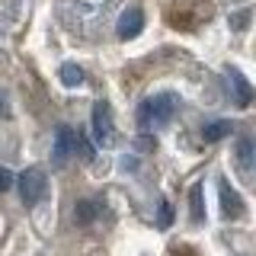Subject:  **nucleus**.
Instances as JSON below:
<instances>
[{"instance_id":"f257e3e1","label":"nucleus","mask_w":256,"mask_h":256,"mask_svg":"<svg viewBox=\"0 0 256 256\" xmlns=\"http://www.w3.org/2000/svg\"><path fill=\"white\" fill-rule=\"evenodd\" d=\"M176 96L173 93H154V96H148V100L138 106V125L141 128H154V125H166L173 118V112H176Z\"/></svg>"},{"instance_id":"f03ea898","label":"nucleus","mask_w":256,"mask_h":256,"mask_svg":"<svg viewBox=\"0 0 256 256\" xmlns=\"http://www.w3.org/2000/svg\"><path fill=\"white\" fill-rule=\"evenodd\" d=\"M16 182H20V198H22V205H26V208L38 205L45 198V192H48V176H45V170H38V166L22 170V176Z\"/></svg>"},{"instance_id":"7ed1b4c3","label":"nucleus","mask_w":256,"mask_h":256,"mask_svg":"<svg viewBox=\"0 0 256 256\" xmlns=\"http://www.w3.org/2000/svg\"><path fill=\"white\" fill-rule=\"evenodd\" d=\"M93 138L96 144H102V148H109L112 138H116V122H112V106L106 100H100L93 106Z\"/></svg>"},{"instance_id":"20e7f679","label":"nucleus","mask_w":256,"mask_h":256,"mask_svg":"<svg viewBox=\"0 0 256 256\" xmlns=\"http://www.w3.org/2000/svg\"><path fill=\"white\" fill-rule=\"evenodd\" d=\"M218 196H221V214L228 221H237L244 214V198L237 196V189L228 180H218Z\"/></svg>"},{"instance_id":"39448f33","label":"nucleus","mask_w":256,"mask_h":256,"mask_svg":"<svg viewBox=\"0 0 256 256\" xmlns=\"http://www.w3.org/2000/svg\"><path fill=\"white\" fill-rule=\"evenodd\" d=\"M228 80H230V90H234V102H237V106L240 109L253 106V102H256V90H253L250 80L240 74L237 68H228Z\"/></svg>"},{"instance_id":"423d86ee","label":"nucleus","mask_w":256,"mask_h":256,"mask_svg":"<svg viewBox=\"0 0 256 256\" xmlns=\"http://www.w3.org/2000/svg\"><path fill=\"white\" fill-rule=\"evenodd\" d=\"M77 134L80 132H74V128L58 125V132H54V150H52L54 164H64L70 154H77Z\"/></svg>"},{"instance_id":"0eeeda50","label":"nucleus","mask_w":256,"mask_h":256,"mask_svg":"<svg viewBox=\"0 0 256 256\" xmlns=\"http://www.w3.org/2000/svg\"><path fill=\"white\" fill-rule=\"evenodd\" d=\"M141 29H144V13L138 10V6H132V10H125L122 16H118L116 32H118V38H122V42H128V38H138Z\"/></svg>"},{"instance_id":"6e6552de","label":"nucleus","mask_w":256,"mask_h":256,"mask_svg":"<svg viewBox=\"0 0 256 256\" xmlns=\"http://www.w3.org/2000/svg\"><path fill=\"white\" fill-rule=\"evenodd\" d=\"M100 212H102L100 202L84 198V202H77V208H74V221H77V224H93L96 218H100Z\"/></svg>"},{"instance_id":"1a4fd4ad","label":"nucleus","mask_w":256,"mask_h":256,"mask_svg":"<svg viewBox=\"0 0 256 256\" xmlns=\"http://www.w3.org/2000/svg\"><path fill=\"white\" fill-rule=\"evenodd\" d=\"M234 132V125L228 122V118H214V122H208L205 128H202V138L208 141V144H214V141H221V138H228V134Z\"/></svg>"},{"instance_id":"9d476101","label":"nucleus","mask_w":256,"mask_h":256,"mask_svg":"<svg viewBox=\"0 0 256 256\" xmlns=\"http://www.w3.org/2000/svg\"><path fill=\"white\" fill-rule=\"evenodd\" d=\"M237 164L244 166V170H250L256 164V141L253 138H240L237 141Z\"/></svg>"},{"instance_id":"9b49d317","label":"nucleus","mask_w":256,"mask_h":256,"mask_svg":"<svg viewBox=\"0 0 256 256\" xmlns=\"http://www.w3.org/2000/svg\"><path fill=\"white\" fill-rule=\"evenodd\" d=\"M189 205H192V221H205V202H202V182L189 189Z\"/></svg>"},{"instance_id":"f8f14e48","label":"nucleus","mask_w":256,"mask_h":256,"mask_svg":"<svg viewBox=\"0 0 256 256\" xmlns=\"http://www.w3.org/2000/svg\"><path fill=\"white\" fill-rule=\"evenodd\" d=\"M58 77H61L64 86H80V84H84V70H80L77 64H61Z\"/></svg>"},{"instance_id":"ddd939ff","label":"nucleus","mask_w":256,"mask_h":256,"mask_svg":"<svg viewBox=\"0 0 256 256\" xmlns=\"http://www.w3.org/2000/svg\"><path fill=\"white\" fill-rule=\"evenodd\" d=\"M246 26H250V10H237V13H230V29H234V32H244Z\"/></svg>"},{"instance_id":"4468645a","label":"nucleus","mask_w":256,"mask_h":256,"mask_svg":"<svg viewBox=\"0 0 256 256\" xmlns=\"http://www.w3.org/2000/svg\"><path fill=\"white\" fill-rule=\"evenodd\" d=\"M157 224H160V228H170V224H173V205L170 202H160V212H157Z\"/></svg>"},{"instance_id":"2eb2a0df","label":"nucleus","mask_w":256,"mask_h":256,"mask_svg":"<svg viewBox=\"0 0 256 256\" xmlns=\"http://www.w3.org/2000/svg\"><path fill=\"white\" fill-rule=\"evenodd\" d=\"M77 150H80V157H84V160H93L96 157V148L86 141V134H77Z\"/></svg>"},{"instance_id":"dca6fc26","label":"nucleus","mask_w":256,"mask_h":256,"mask_svg":"<svg viewBox=\"0 0 256 256\" xmlns=\"http://www.w3.org/2000/svg\"><path fill=\"white\" fill-rule=\"evenodd\" d=\"M16 182V176H13V170H6V166H0V192H6Z\"/></svg>"},{"instance_id":"f3484780","label":"nucleus","mask_w":256,"mask_h":256,"mask_svg":"<svg viewBox=\"0 0 256 256\" xmlns=\"http://www.w3.org/2000/svg\"><path fill=\"white\" fill-rule=\"evenodd\" d=\"M10 116V102H6V93L0 90V118H6Z\"/></svg>"},{"instance_id":"a211bd4d","label":"nucleus","mask_w":256,"mask_h":256,"mask_svg":"<svg viewBox=\"0 0 256 256\" xmlns=\"http://www.w3.org/2000/svg\"><path fill=\"white\" fill-rule=\"evenodd\" d=\"M154 144H157L154 138H141V141H138V148H141V150H150V148H154Z\"/></svg>"}]
</instances>
